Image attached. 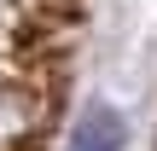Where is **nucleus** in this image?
Returning a JSON list of instances; mask_svg holds the SVG:
<instances>
[{
    "instance_id": "obj_1",
    "label": "nucleus",
    "mask_w": 157,
    "mask_h": 151,
    "mask_svg": "<svg viewBox=\"0 0 157 151\" xmlns=\"http://www.w3.org/2000/svg\"><path fill=\"white\" fill-rule=\"evenodd\" d=\"M128 128L111 105H82L76 111V128H70V151H122Z\"/></svg>"
}]
</instances>
